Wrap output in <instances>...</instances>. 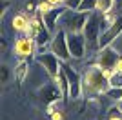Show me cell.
Returning <instances> with one entry per match:
<instances>
[{
    "label": "cell",
    "instance_id": "9c48e42d",
    "mask_svg": "<svg viewBox=\"0 0 122 120\" xmlns=\"http://www.w3.org/2000/svg\"><path fill=\"white\" fill-rule=\"evenodd\" d=\"M29 22H31V16L25 11H20V13L13 15V18H11V29L18 35H25V31L29 27Z\"/></svg>",
    "mask_w": 122,
    "mask_h": 120
},
{
    "label": "cell",
    "instance_id": "3957f363",
    "mask_svg": "<svg viewBox=\"0 0 122 120\" xmlns=\"http://www.w3.org/2000/svg\"><path fill=\"white\" fill-rule=\"evenodd\" d=\"M62 69L66 71L67 82H69V100H80L84 96L82 89V71L75 67V62H62Z\"/></svg>",
    "mask_w": 122,
    "mask_h": 120
},
{
    "label": "cell",
    "instance_id": "d6986e66",
    "mask_svg": "<svg viewBox=\"0 0 122 120\" xmlns=\"http://www.w3.org/2000/svg\"><path fill=\"white\" fill-rule=\"evenodd\" d=\"M82 4V0H66V7L67 9H78Z\"/></svg>",
    "mask_w": 122,
    "mask_h": 120
},
{
    "label": "cell",
    "instance_id": "4fadbf2b",
    "mask_svg": "<svg viewBox=\"0 0 122 120\" xmlns=\"http://www.w3.org/2000/svg\"><path fill=\"white\" fill-rule=\"evenodd\" d=\"M118 13H115V11H107V13H102V31L109 29L115 22L118 20Z\"/></svg>",
    "mask_w": 122,
    "mask_h": 120
},
{
    "label": "cell",
    "instance_id": "52a82bcc",
    "mask_svg": "<svg viewBox=\"0 0 122 120\" xmlns=\"http://www.w3.org/2000/svg\"><path fill=\"white\" fill-rule=\"evenodd\" d=\"M36 62V64H40L44 69H46V73L53 78L55 75H58L62 69V60L58 58V56L53 53V51H44V53H36V56L33 58Z\"/></svg>",
    "mask_w": 122,
    "mask_h": 120
},
{
    "label": "cell",
    "instance_id": "30bf717a",
    "mask_svg": "<svg viewBox=\"0 0 122 120\" xmlns=\"http://www.w3.org/2000/svg\"><path fill=\"white\" fill-rule=\"evenodd\" d=\"M29 71H31V60L22 58L15 64V67H13V76H15L18 85H22L25 82V78L29 76Z\"/></svg>",
    "mask_w": 122,
    "mask_h": 120
},
{
    "label": "cell",
    "instance_id": "e0dca14e",
    "mask_svg": "<svg viewBox=\"0 0 122 120\" xmlns=\"http://www.w3.org/2000/svg\"><path fill=\"white\" fill-rule=\"evenodd\" d=\"M97 2L98 0H82L80 7L78 11H84V13H93V11H97Z\"/></svg>",
    "mask_w": 122,
    "mask_h": 120
},
{
    "label": "cell",
    "instance_id": "9a60e30c",
    "mask_svg": "<svg viewBox=\"0 0 122 120\" xmlns=\"http://www.w3.org/2000/svg\"><path fill=\"white\" fill-rule=\"evenodd\" d=\"M107 120H122V107L118 104H111L107 109Z\"/></svg>",
    "mask_w": 122,
    "mask_h": 120
},
{
    "label": "cell",
    "instance_id": "277c9868",
    "mask_svg": "<svg viewBox=\"0 0 122 120\" xmlns=\"http://www.w3.org/2000/svg\"><path fill=\"white\" fill-rule=\"evenodd\" d=\"M11 53H13V56L18 58V60H22V58L31 60V58L36 56L38 47H36L35 38H31V36H27V35H20V36H16V38L13 40Z\"/></svg>",
    "mask_w": 122,
    "mask_h": 120
},
{
    "label": "cell",
    "instance_id": "ac0fdd59",
    "mask_svg": "<svg viewBox=\"0 0 122 120\" xmlns=\"http://www.w3.org/2000/svg\"><path fill=\"white\" fill-rule=\"evenodd\" d=\"M109 87H122V73L120 71H113V75L107 78Z\"/></svg>",
    "mask_w": 122,
    "mask_h": 120
},
{
    "label": "cell",
    "instance_id": "ba28073f",
    "mask_svg": "<svg viewBox=\"0 0 122 120\" xmlns=\"http://www.w3.org/2000/svg\"><path fill=\"white\" fill-rule=\"evenodd\" d=\"M118 53L113 45H106V47H100L98 53L93 56V62L100 67V69H113L115 71V64L118 60Z\"/></svg>",
    "mask_w": 122,
    "mask_h": 120
},
{
    "label": "cell",
    "instance_id": "8fae6325",
    "mask_svg": "<svg viewBox=\"0 0 122 120\" xmlns=\"http://www.w3.org/2000/svg\"><path fill=\"white\" fill-rule=\"evenodd\" d=\"M51 82L60 89V93H62V96H64V100L66 98H69V82H67V76H66V71L64 69H60V73L58 75H55L53 78H51Z\"/></svg>",
    "mask_w": 122,
    "mask_h": 120
},
{
    "label": "cell",
    "instance_id": "5b68a950",
    "mask_svg": "<svg viewBox=\"0 0 122 120\" xmlns=\"http://www.w3.org/2000/svg\"><path fill=\"white\" fill-rule=\"evenodd\" d=\"M49 51H53L62 62H69L71 60V53H69V45H67V33L64 29H58L53 33V38H51V45Z\"/></svg>",
    "mask_w": 122,
    "mask_h": 120
},
{
    "label": "cell",
    "instance_id": "ffe728a7",
    "mask_svg": "<svg viewBox=\"0 0 122 120\" xmlns=\"http://www.w3.org/2000/svg\"><path fill=\"white\" fill-rule=\"evenodd\" d=\"M49 118H51V120H64L66 116H64V111H62V109H56L55 113L49 116Z\"/></svg>",
    "mask_w": 122,
    "mask_h": 120
},
{
    "label": "cell",
    "instance_id": "7c38bea8",
    "mask_svg": "<svg viewBox=\"0 0 122 120\" xmlns=\"http://www.w3.org/2000/svg\"><path fill=\"white\" fill-rule=\"evenodd\" d=\"M104 98L109 100V104H120L122 100V87H109L104 93Z\"/></svg>",
    "mask_w": 122,
    "mask_h": 120
},
{
    "label": "cell",
    "instance_id": "7a4b0ae2",
    "mask_svg": "<svg viewBox=\"0 0 122 120\" xmlns=\"http://www.w3.org/2000/svg\"><path fill=\"white\" fill-rule=\"evenodd\" d=\"M87 16L89 13H84V11L78 9H67L62 13L60 20H58V27L64 29L66 33H84V27H86Z\"/></svg>",
    "mask_w": 122,
    "mask_h": 120
},
{
    "label": "cell",
    "instance_id": "7402d4cb",
    "mask_svg": "<svg viewBox=\"0 0 122 120\" xmlns=\"http://www.w3.org/2000/svg\"><path fill=\"white\" fill-rule=\"evenodd\" d=\"M7 76H9V69H7V65H2V82H7Z\"/></svg>",
    "mask_w": 122,
    "mask_h": 120
},
{
    "label": "cell",
    "instance_id": "2e32d148",
    "mask_svg": "<svg viewBox=\"0 0 122 120\" xmlns=\"http://www.w3.org/2000/svg\"><path fill=\"white\" fill-rule=\"evenodd\" d=\"M55 9V5L49 4L47 0H38L36 2V11H38V15H46V13H49V11Z\"/></svg>",
    "mask_w": 122,
    "mask_h": 120
},
{
    "label": "cell",
    "instance_id": "6da1fadb",
    "mask_svg": "<svg viewBox=\"0 0 122 120\" xmlns=\"http://www.w3.org/2000/svg\"><path fill=\"white\" fill-rule=\"evenodd\" d=\"M84 64V71H82V89H84V96L86 98H100L104 96L107 89H109V82L104 76L102 69L98 67L95 62H86Z\"/></svg>",
    "mask_w": 122,
    "mask_h": 120
},
{
    "label": "cell",
    "instance_id": "5bb4252c",
    "mask_svg": "<svg viewBox=\"0 0 122 120\" xmlns=\"http://www.w3.org/2000/svg\"><path fill=\"white\" fill-rule=\"evenodd\" d=\"M115 4H117V0H98V2H97V11H98V13L113 11Z\"/></svg>",
    "mask_w": 122,
    "mask_h": 120
},
{
    "label": "cell",
    "instance_id": "44dd1931",
    "mask_svg": "<svg viewBox=\"0 0 122 120\" xmlns=\"http://www.w3.org/2000/svg\"><path fill=\"white\" fill-rule=\"evenodd\" d=\"M49 4H53L55 7H66V0H47Z\"/></svg>",
    "mask_w": 122,
    "mask_h": 120
},
{
    "label": "cell",
    "instance_id": "8992f818",
    "mask_svg": "<svg viewBox=\"0 0 122 120\" xmlns=\"http://www.w3.org/2000/svg\"><path fill=\"white\" fill-rule=\"evenodd\" d=\"M67 45H69L71 60H76V62L86 60L87 47H86V36H84V33H67Z\"/></svg>",
    "mask_w": 122,
    "mask_h": 120
}]
</instances>
